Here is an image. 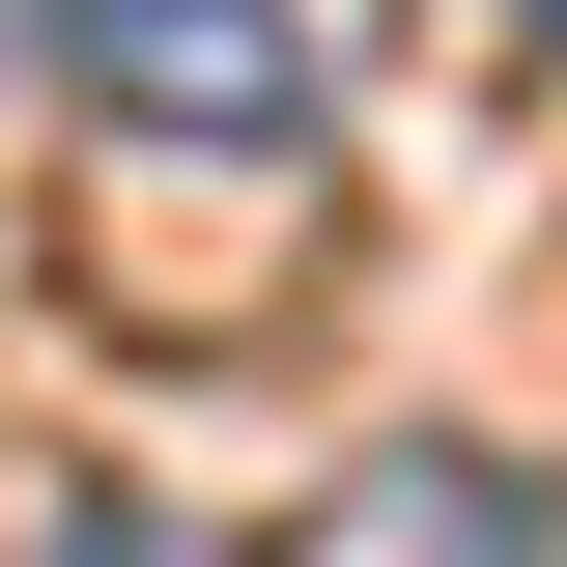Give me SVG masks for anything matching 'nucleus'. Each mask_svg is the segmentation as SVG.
I'll list each match as a JSON object with an SVG mask.
<instances>
[{"mask_svg": "<svg viewBox=\"0 0 567 567\" xmlns=\"http://www.w3.org/2000/svg\"><path fill=\"white\" fill-rule=\"evenodd\" d=\"M284 567H567V511L511 483V454H341V511Z\"/></svg>", "mask_w": 567, "mask_h": 567, "instance_id": "f03ea898", "label": "nucleus"}, {"mask_svg": "<svg viewBox=\"0 0 567 567\" xmlns=\"http://www.w3.org/2000/svg\"><path fill=\"white\" fill-rule=\"evenodd\" d=\"M511 29H539V85H567V0H511Z\"/></svg>", "mask_w": 567, "mask_h": 567, "instance_id": "7ed1b4c3", "label": "nucleus"}, {"mask_svg": "<svg viewBox=\"0 0 567 567\" xmlns=\"http://www.w3.org/2000/svg\"><path fill=\"white\" fill-rule=\"evenodd\" d=\"M58 58H85V114H114V142H227V171L312 142V0H85Z\"/></svg>", "mask_w": 567, "mask_h": 567, "instance_id": "f257e3e1", "label": "nucleus"}]
</instances>
